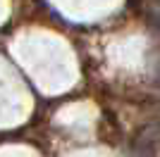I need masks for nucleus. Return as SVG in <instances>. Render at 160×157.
Returning a JSON list of instances; mask_svg holds the SVG:
<instances>
[{
    "instance_id": "f257e3e1",
    "label": "nucleus",
    "mask_w": 160,
    "mask_h": 157,
    "mask_svg": "<svg viewBox=\"0 0 160 157\" xmlns=\"http://www.w3.org/2000/svg\"><path fill=\"white\" fill-rule=\"evenodd\" d=\"M129 7H132V10H136V7H139V0H129Z\"/></svg>"
}]
</instances>
